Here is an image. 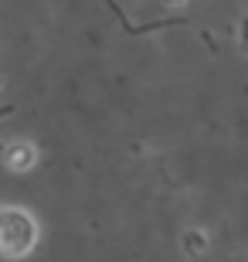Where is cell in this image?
<instances>
[{
    "label": "cell",
    "mask_w": 248,
    "mask_h": 262,
    "mask_svg": "<svg viewBox=\"0 0 248 262\" xmlns=\"http://www.w3.org/2000/svg\"><path fill=\"white\" fill-rule=\"evenodd\" d=\"M34 242H38L34 218L17 211V208H4L0 211V252L20 259V255H28L34 249Z\"/></svg>",
    "instance_id": "1"
},
{
    "label": "cell",
    "mask_w": 248,
    "mask_h": 262,
    "mask_svg": "<svg viewBox=\"0 0 248 262\" xmlns=\"http://www.w3.org/2000/svg\"><path fill=\"white\" fill-rule=\"evenodd\" d=\"M34 160H38V150L31 143H10L7 146V167L10 170H28V167H34Z\"/></svg>",
    "instance_id": "2"
},
{
    "label": "cell",
    "mask_w": 248,
    "mask_h": 262,
    "mask_svg": "<svg viewBox=\"0 0 248 262\" xmlns=\"http://www.w3.org/2000/svg\"><path fill=\"white\" fill-rule=\"evenodd\" d=\"M204 245H208V238H204V232H184V252L194 255V252H204Z\"/></svg>",
    "instance_id": "3"
},
{
    "label": "cell",
    "mask_w": 248,
    "mask_h": 262,
    "mask_svg": "<svg viewBox=\"0 0 248 262\" xmlns=\"http://www.w3.org/2000/svg\"><path fill=\"white\" fill-rule=\"evenodd\" d=\"M170 4H184V0H170Z\"/></svg>",
    "instance_id": "4"
}]
</instances>
